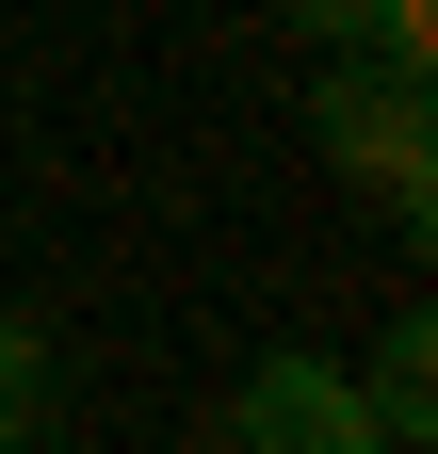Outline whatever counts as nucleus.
Instances as JSON below:
<instances>
[{"instance_id": "obj_1", "label": "nucleus", "mask_w": 438, "mask_h": 454, "mask_svg": "<svg viewBox=\"0 0 438 454\" xmlns=\"http://www.w3.org/2000/svg\"><path fill=\"white\" fill-rule=\"evenodd\" d=\"M309 130H325V162H341L357 195H390L406 227L438 211V114H422V66L325 49V82H309Z\"/></svg>"}, {"instance_id": "obj_2", "label": "nucleus", "mask_w": 438, "mask_h": 454, "mask_svg": "<svg viewBox=\"0 0 438 454\" xmlns=\"http://www.w3.org/2000/svg\"><path fill=\"white\" fill-rule=\"evenodd\" d=\"M228 438H244V454H390V438H373V406H357L325 357H260L244 406H228Z\"/></svg>"}, {"instance_id": "obj_3", "label": "nucleus", "mask_w": 438, "mask_h": 454, "mask_svg": "<svg viewBox=\"0 0 438 454\" xmlns=\"http://www.w3.org/2000/svg\"><path fill=\"white\" fill-rule=\"evenodd\" d=\"M293 33L373 49V66H438V0H293Z\"/></svg>"}, {"instance_id": "obj_4", "label": "nucleus", "mask_w": 438, "mask_h": 454, "mask_svg": "<svg viewBox=\"0 0 438 454\" xmlns=\"http://www.w3.org/2000/svg\"><path fill=\"white\" fill-rule=\"evenodd\" d=\"M357 406H373V438H422V422H438V325H422V309L373 340V389H357Z\"/></svg>"}, {"instance_id": "obj_5", "label": "nucleus", "mask_w": 438, "mask_h": 454, "mask_svg": "<svg viewBox=\"0 0 438 454\" xmlns=\"http://www.w3.org/2000/svg\"><path fill=\"white\" fill-rule=\"evenodd\" d=\"M33 406H49V340L0 325V454H33Z\"/></svg>"}]
</instances>
